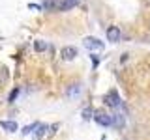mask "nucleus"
Wrapping results in <instances>:
<instances>
[{
  "mask_svg": "<svg viewBox=\"0 0 150 140\" xmlns=\"http://www.w3.org/2000/svg\"><path fill=\"white\" fill-rule=\"evenodd\" d=\"M34 49L38 52H43V50H47V43L43 39H38V41H34Z\"/></svg>",
  "mask_w": 150,
  "mask_h": 140,
  "instance_id": "9b49d317",
  "label": "nucleus"
},
{
  "mask_svg": "<svg viewBox=\"0 0 150 140\" xmlns=\"http://www.w3.org/2000/svg\"><path fill=\"white\" fill-rule=\"evenodd\" d=\"M79 2H81V0H62V2H60L56 8H58L60 11H66V9H71V8H75Z\"/></svg>",
  "mask_w": 150,
  "mask_h": 140,
  "instance_id": "0eeeda50",
  "label": "nucleus"
},
{
  "mask_svg": "<svg viewBox=\"0 0 150 140\" xmlns=\"http://www.w3.org/2000/svg\"><path fill=\"white\" fill-rule=\"evenodd\" d=\"M112 123H115L116 127H122V125H124V116L115 114V116H112Z\"/></svg>",
  "mask_w": 150,
  "mask_h": 140,
  "instance_id": "ddd939ff",
  "label": "nucleus"
},
{
  "mask_svg": "<svg viewBox=\"0 0 150 140\" xmlns=\"http://www.w3.org/2000/svg\"><path fill=\"white\" fill-rule=\"evenodd\" d=\"M38 125H40V123H38V121H34V123H30V125H26V127H23L21 133H23V134H30V133H34V129L38 127Z\"/></svg>",
  "mask_w": 150,
  "mask_h": 140,
  "instance_id": "f8f14e48",
  "label": "nucleus"
},
{
  "mask_svg": "<svg viewBox=\"0 0 150 140\" xmlns=\"http://www.w3.org/2000/svg\"><path fill=\"white\" fill-rule=\"evenodd\" d=\"M8 80H9V69L2 67V69H0V86H4Z\"/></svg>",
  "mask_w": 150,
  "mask_h": 140,
  "instance_id": "1a4fd4ad",
  "label": "nucleus"
},
{
  "mask_svg": "<svg viewBox=\"0 0 150 140\" xmlns=\"http://www.w3.org/2000/svg\"><path fill=\"white\" fill-rule=\"evenodd\" d=\"M17 95H19V88H13L11 93H9V97H8V101H9V103H13V101L17 99Z\"/></svg>",
  "mask_w": 150,
  "mask_h": 140,
  "instance_id": "4468645a",
  "label": "nucleus"
},
{
  "mask_svg": "<svg viewBox=\"0 0 150 140\" xmlns=\"http://www.w3.org/2000/svg\"><path fill=\"white\" fill-rule=\"evenodd\" d=\"M92 114H94V110H92V108H84V110H83V118H84V120H90V118H92Z\"/></svg>",
  "mask_w": 150,
  "mask_h": 140,
  "instance_id": "2eb2a0df",
  "label": "nucleus"
},
{
  "mask_svg": "<svg viewBox=\"0 0 150 140\" xmlns=\"http://www.w3.org/2000/svg\"><path fill=\"white\" fill-rule=\"evenodd\" d=\"M28 8L30 9H41V6H38V4H28Z\"/></svg>",
  "mask_w": 150,
  "mask_h": 140,
  "instance_id": "f3484780",
  "label": "nucleus"
},
{
  "mask_svg": "<svg viewBox=\"0 0 150 140\" xmlns=\"http://www.w3.org/2000/svg\"><path fill=\"white\" fill-rule=\"evenodd\" d=\"M83 45L86 47L88 50H100V49H103V41H100L98 37H92V36L84 37V39H83Z\"/></svg>",
  "mask_w": 150,
  "mask_h": 140,
  "instance_id": "7ed1b4c3",
  "label": "nucleus"
},
{
  "mask_svg": "<svg viewBox=\"0 0 150 140\" xmlns=\"http://www.w3.org/2000/svg\"><path fill=\"white\" fill-rule=\"evenodd\" d=\"M107 39L112 41V43H116V41L120 39V28L118 26H109L107 28Z\"/></svg>",
  "mask_w": 150,
  "mask_h": 140,
  "instance_id": "423d86ee",
  "label": "nucleus"
},
{
  "mask_svg": "<svg viewBox=\"0 0 150 140\" xmlns=\"http://www.w3.org/2000/svg\"><path fill=\"white\" fill-rule=\"evenodd\" d=\"M49 131V125H45V123H40L38 127L34 129V140H41L43 138V134Z\"/></svg>",
  "mask_w": 150,
  "mask_h": 140,
  "instance_id": "6e6552de",
  "label": "nucleus"
},
{
  "mask_svg": "<svg viewBox=\"0 0 150 140\" xmlns=\"http://www.w3.org/2000/svg\"><path fill=\"white\" fill-rule=\"evenodd\" d=\"M81 93V84H71V86L68 88V95L69 97H75V95H79Z\"/></svg>",
  "mask_w": 150,
  "mask_h": 140,
  "instance_id": "9d476101",
  "label": "nucleus"
},
{
  "mask_svg": "<svg viewBox=\"0 0 150 140\" xmlns=\"http://www.w3.org/2000/svg\"><path fill=\"white\" fill-rule=\"evenodd\" d=\"M56 129H58V125H51V127H49V134H54Z\"/></svg>",
  "mask_w": 150,
  "mask_h": 140,
  "instance_id": "dca6fc26",
  "label": "nucleus"
},
{
  "mask_svg": "<svg viewBox=\"0 0 150 140\" xmlns=\"http://www.w3.org/2000/svg\"><path fill=\"white\" fill-rule=\"evenodd\" d=\"M0 127L6 131V133H15V131L19 129V125L13 120H0Z\"/></svg>",
  "mask_w": 150,
  "mask_h": 140,
  "instance_id": "39448f33",
  "label": "nucleus"
},
{
  "mask_svg": "<svg viewBox=\"0 0 150 140\" xmlns=\"http://www.w3.org/2000/svg\"><path fill=\"white\" fill-rule=\"evenodd\" d=\"M103 103H105L107 106H111V108H118L122 105V99H120V95H118L116 90H111V92H107L105 95H103Z\"/></svg>",
  "mask_w": 150,
  "mask_h": 140,
  "instance_id": "f257e3e1",
  "label": "nucleus"
},
{
  "mask_svg": "<svg viewBox=\"0 0 150 140\" xmlns=\"http://www.w3.org/2000/svg\"><path fill=\"white\" fill-rule=\"evenodd\" d=\"M60 56H62V60H66V62H69V60H73L75 56H77V49L75 47H64L62 50H60Z\"/></svg>",
  "mask_w": 150,
  "mask_h": 140,
  "instance_id": "20e7f679",
  "label": "nucleus"
},
{
  "mask_svg": "<svg viewBox=\"0 0 150 140\" xmlns=\"http://www.w3.org/2000/svg\"><path fill=\"white\" fill-rule=\"evenodd\" d=\"M92 118L98 125H101V127H111L112 125V116L107 114V112H94Z\"/></svg>",
  "mask_w": 150,
  "mask_h": 140,
  "instance_id": "f03ea898",
  "label": "nucleus"
}]
</instances>
